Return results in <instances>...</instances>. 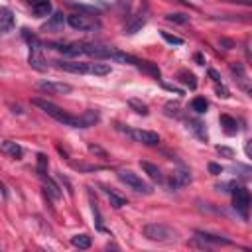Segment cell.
Masks as SVG:
<instances>
[{
	"instance_id": "obj_17",
	"label": "cell",
	"mask_w": 252,
	"mask_h": 252,
	"mask_svg": "<svg viewBox=\"0 0 252 252\" xmlns=\"http://www.w3.org/2000/svg\"><path fill=\"white\" fill-rule=\"evenodd\" d=\"M146 14L144 12H138V14H134L130 20H128V24H126V28H124V34H136L144 24H146Z\"/></svg>"
},
{
	"instance_id": "obj_22",
	"label": "cell",
	"mask_w": 252,
	"mask_h": 252,
	"mask_svg": "<svg viewBox=\"0 0 252 252\" xmlns=\"http://www.w3.org/2000/svg\"><path fill=\"white\" fill-rule=\"evenodd\" d=\"M221 126H223V130L229 134V136H233V134H236L238 132V122H236V118H233L231 115H221Z\"/></svg>"
},
{
	"instance_id": "obj_8",
	"label": "cell",
	"mask_w": 252,
	"mask_h": 252,
	"mask_svg": "<svg viewBox=\"0 0 252 252\" xmlns=\"http://www.w3.org/2000/svg\"><path fill=\"white\" fill-rule=\"evenodd\" d=\"M233 205H234V209H236L242 217H248L250 193H248L246 187H234V189H233Z\"/></svg>"
},
{
	"instance_id": "obj_2",
	"label": "cell",
	"mask_w": 252,
	"mask_h": 252,
	"mask_svg": "<svg viewBox=\"0 0 252 252\" xmlns=\"http://www.w3.org/2000/svg\"><path fill=\"white\" fill-rule=\"evenodd\" d=\"M59 69L69 73H89V75H109L111 65L109 63H98V61H56Z\"/></svg>"
},
{
	"instance_id": "obj_37",
	"label": "cell",
	"mask_w": 252,
	"mask_h": 252,
	"mask_svg": "<svg viewBox=\"0 0 252 252\" xmlns=\"http://www.w3.org/2000/svg\"><path fill=\"white\" fill-rule=\"evenodd\" d=\"M209 172H211L213 175H221V174H223V168H221L219 164H213V162H211V164H209Z\"/></svg>"
},
{
	"instance_id": "obj_39",
	"label": "cell",
	"mask_w": 252,
	"mask_h": 252,
	"mask_svg": "<svg viewBox=\"0 0 252 252\" xmlns=\"http://www.w3.org/2000/svg\"><path fill=\"white\" fill-rule=\"evenodd\" d=\"M168 91H172V93H175V95H183V91L181 89H177V87H174V85H164Z\"/></svg>"
},
{
	"instance_id": "obj_36",
	"label": "cell",
	"mask_w": 252,
	"mask_h": 252,
	"mask_svg": "<svg viewBox=\"0 0 252 252\" xmlns=\"http://www.w3.org/2000/svg\"><path fill=\"white\" fill-rule=\"evenodd\" d=\"M217 152L221 154V156H225V158H233L234 156V152L231 148H227V146H217Z\"/></svg>"
},
{
	"instance_id": "obj_26",
	"label": "cell",
	"mask_w": 252,
	"mask_h": 252,
	"mask_svg": "<svg viewBox=\"0 0 252 252\" xmlns=\"http://www.w3.org/2000/svg\"><path fill=\"white\" fill-rule=\"evenodd\" d=\"M128 107L136 113V115H142V116H148V105L146 103H142V100H138V98H128Z\"/></svg>"
},
{
	"instance_id": "obj_28",
	"label": "cell",
	"mask_w": 252,
	"mask_h": 252,
	"mask_svg": "<svg viewBox=\"0 0 252 252\" xmlns=\"http://www.w3.org/2000/svg\"><path fill=\"white\" fill-rule=\"evenodd\" d=\"M189 124H191L189 128H191L201 140L207 142V130H205V124H203V122H201V120H189Z\"/></svg>"
},
{
	"instance_id": "obj_25",
	"label": "cell",
	"mask_w": 252,
	"mask_h": 252,
	"mask_svg": "<svg viewBox=\"0 0 252 252\" xmlns=\"http://www.w3.org/2000/svg\"><path fill=\"white\" fill-rule=\"evenodd\" d=\"M91 236H87V234H75V236H71V244L75 246V248H79V250H87V248H91Z\"/></svg>"
},
{
	"instance_id": "obj_35",
	"label": "cell",
	"mask_w": 252,
	"mask_h": 252,
	"mask_svg": "<svg viewBox=\"0 0 252 252\" xmlns=\"http://www.w3.org/2000/svg\"><path fill=\"white\" fill-rule=\"evenodd\" d=\"M89 150H91L93 154H98L100 158H107V152H105V150L100 148V146H97V144H89Z\"/></svg>"
},
{
	"instance_id": "obj_9",
	"label": "cell",
	"mask_w": 252,
	"mask_h": 252,
	"mask_svg": "<svg viewBox=\"0 0 252 252\" xmlns=\"http://www.w3.org/2000/svg\"><path fill=\"white\" fill-rule=\"evenodd\" d=\"M126 134L134 140V142H140V144H146V146H156L160 144V136L152 130H140V128H126Z\"/></svg>"
},
{
	"instance_id": "obj_38",
	"label": "cell",
	"mask_w": 252,
	"mask_h": 252,
	"mask_svg": "<svg viewBox=\"0 0 252 252\" xmlns=\"http://www.w3.org/2000/svg\"><path fill=\"white\" fill-rule=\"evenodd\" d=\"M209 77H211V79L215 81V85H219V83H223V81H221V75H219V73H217L215 69H209Z\"/></svg>"
},
{
	"instance_id": "obj_16",
	"label": "cell",
	"mask_w": 252,
	"mask_h": 252,
	"mask_svg": "<svg viewBox=\"0 0 252 252\" xmlns=\"http://www.w3.org/2000/svg\"><path fill=\"white\" fill-rule=\"evenodd\" d=\"M79 118V128H91V126H95L98 120H100V115L97 113V111H93V109H89V111H85L81 116H77Z\"/></svg>"
},
{
	"instance_id": "obj_30",
	"label": "cell",
	"mask_w": 252,
	"mask_h": 252,
	"mask_svg": "<svg viewBox=\"0 0 252 252\" xmlns=\"http://www.w3.org/2000/svg\"><path fill=\"white\" fill-rule=\"evenodd\" d=\"M91 209H93V215H95V221H97V229L98 231H107L105 225H103V217H100L98 205H97V201H93V197H91Z\"/></svg>"
},
{
	"instance_id": "obj_7",
	"label": "cell",
	"mask_w": 252,
	"mask_h": 252,
	"mask_svg": "<svg viewBox=\"0 0 252 252\" xmlns=\"http://www.w3.org/2000/svg\"><path fill=\"white\" fill-rule=\"evenodd\" d=\"M116 47L103 45V43H83V54L95 59H113Z\"/></svg>"
},
{
	"instance_id": "obj_32",
	"label": "cell",
	"mask_w": 252,
	"mask_h": 252,
	"mask_svg": "<svg viewBox=\"0 0 252 252\" xmlns=\"http://www.w3.org/2000/svg\"><path fill=\"white\" fill-rule=\"evenodd\" d=\"M166 20L168 22H175V24H187L189 22V16H185L181 12H174V14H168Z\"/></svg>"
},
{
	"instance_id": "obj_40",
	"label": "cell",
	"mask_w": 252,
	"mask_h": 252,
	"mask_svg": "<svg viewBox=\"0 0 252 252\" xmlns=\"http://www.w3.org/2000/svg\"><path fill=\"white\" fill-rule=\"evenodd\" d=\"M0 193H2V197H4V199L8 197V189H6V185H4L2 181H0Z\"/></svg>"
},
{
	"instance_id": "obj_21",
	"label": "cell",
	"mask_w": 252,
	"mask_h": 252,
	"mask_svg": "<svg viewBox=\"0 0 252 252\" xmlns=\"http://www.w3.org/2000/svg\"><path fill=\"white\" fill-rule=\"evenodd\" d=\"M14 28V14L10 10L0 12V34H8Z\"/></svg>"
},
{
	"instance_id": "obj_33",
	"label": "cell",
	"mask_w": 252,
	"mask_h": 252,
	"mask_svg": "<svg viewBox=\"0 0 252 252\" xmlns=\"http://www.w3.org/2000/svg\"><path fill=\"white\" fill-rule=\"evenodd\" d=\"M162 34V38L168 41V43H172V45H183V38H179V36H172V34H168V32H160Z\"/></svg>"
},
{
	"instance_id": "obj_6",
	"label": "cell",
	"mask_w": 252,
	"mask_h": 252,
	"mask_svg": "<svg viewBox=\"0 0 252 252\" xmlns=\"http://www.w3.org/2000/svg\"><path fill=\"white\" fill-rule=\"evenodd\" d=\"M67 24H69L73 30H79V32H91V30H98V28H100V22H98L95 16L83 14V12L69 14V16H67Z\"/></svg>"
},
{
	"instance_id": "obj_15",
	"label": "cell",
	"mask_w": 252,
	"mask_h": 252,
	"mask_svg": "<svg viewBox=\"0 0 252 252\" xmlns=\"http://www.w3.org/2000/svg\"><path fill=\"white\" fill-rule=\"evenodd\" d=\"M63 22H65L63 12H54L52 16H49L47 24H45L41 30H43V32H59V30L63 28Z\"/></svg>"
},
{
	"instance_id": "obj_5",
	"label": "cell",
	"mask_w": 252,
	"mask_h": 252,
	"mask_svg": "<svg viewBox=\"0 0 252 252\" xmlns=\"http://www.w3.org/2000/svg\"><path fill=\"white\" fill-rule=\"evenodd\" d=\"M118 179L124 183V185H128L130 189H134L136 193H144V195H150L154 189H152V185L150 183H146L138 174H134V172H130V170H120L118 174Z\"/></svg>"
},
{
	"instance_id": "obj_20",
	"label": "cell",
	"mask_w": 252,
	"mask_h": 252,
	"mask_svg": "<svg viewBox=\"0 0 252 252\" xmlns=\"http://www.w3.org/2000/svg\"><path fill=\"white\" fill-rule=\"evenodd\" d=\"M136 67H138L140 71L148 73V75H152L154 79H160V77H162V71H160V67H158L156 63H152V61H144V59H138Z\"/></svg>"
},
{
	"instance_id": "obj_10",
	"label": "cell",
	"mask_w": 252,
	"mask_h": 252,
	"mask_svg": "<svg viewBox=\"0 0 252 252\" xmlns=\"http://www.w3.org/2000/svg\"><path fill=\"white\" fill-rule=\"evenodd\" d=\"M38 87L49 95H69L73 91V87L69 83H63V81H39Z\"/></svg>"
},
{
	"instance_id": "obj_3",
	"label": "cell",
	"mask_w": 252,
	"mask_h": 252,
	"mask_svg": "<svg viewBox=\"0 0 252 252\" xmlns=\"http://www.w3.org/2000/svg\"><path fill=\"white\" fill-rule=\"evenodd\" d=\"M142 233L148 240H154V242H174L177 236L174 229H170L162 223H148V225H144Z\"/></svg>"
},
{
	"instance_id": "obj_14",
	"label": "cell",
	"mask_w": 252,
	"mask_h": 252,
	"mask_svg": "<svg viewBox=\"0 0 252 252\" xmlns=\"http://www.w3.org/2000/svg\"><path fill=\"white\" fill-rule=\"evenodd\" d=\"M41 177V181H43V191H45V195L47 197H52L54 201H58V199H61V189H59V185L52 179V177H47V175H39Z\"/></svg>"
},
{
	"instance_id": "obj_29",
	"label": "cell",
	"mask_w": 252,
	"mask_h": 252,
	"mask_svg": "<svg viewBox=\"0 0 252 252\" xmlns=\"http://www.w3.org/2000/svg\"><path fill=\"white\" fill-rule=\"evenodd\" d=\"M38 166H36V172H38V175H45L47 174V166H49V160H47V156L45 154H38Z\"/></svg>"
},
{
	"instance_id": "obj_4",
	"label": "cell",
	"mask_w": 252,
	"mask_h": 252,
	"mask_svg": "<svg viewBox=\"0 0 252 252\" xmlns=\"http://www.w3.org/2000/svg\"><path fill=\"white\" fill-rule=\"evenodd\" d=\"M24 38H26L28 43H30V56H28L30 65H32L34 69H38V71H45V69H47V63H45V59H43V54H41V41H39L36 36H32L28 30H24Z\"/></svg>"
},
{
	"instance_id": "obj_34",
	"label": "cell",
	"mask_w": 252,
	"mask_h": 252,
	"mask_svg": "<svg viewBox=\"0 0 252 252\" xmlns=\"http://www.w3.org/2000/svg\"><path fill=\"white\" fill-rule=\"evenodd\" d=\"M166 115L168 116H179V105L177 103H168L166 105Z\"/></svg>"
},
{
	"instance_id": "obj_24",
	"label": "cell",
	"mask_w": 252,
	"mask_h": 252,
	"mask_svg": "<svg viewBox=\"0 0 252 252\" xmlns=\"http://www.w3.org/2000/svg\"><path fill=\"white\" fill-rule=\"evenodd\" d=\"M177 79L185 85V87H189L191 91L193 89H197V77L191 73V71H187V69H181L179 73H177Z\"/></svg>"
},
{
	"instance_id": "obj_27",
	"label": "cell",
	"mask_w": 252,
	"mask_h": 252,
	"mask_svg": "<svg viewBox=\"0 0 252 252\" xmlns=\"http://www.w3.org/2000/svg\"><path fill=\"white\" fill-rule=\"evenodd\" d=\"M207 100H205V97H195L193 100H191V109L197 113V115H203L205 111H207Z\"/></svg>"
},
{
	"instance_id": "obj_12",
	"label": "cell",
	"mask_w": 252,
	"mask_h": 252,
	"mask_svg": "<svg viewBox=\"0 0 252 252\" xmlns=\"http://www.w3.org/2000/svg\"><path fill=\"white\" fill-rule=\"evenodd\" d=\"M28 4L32 6V12H34L36 16H39V18L49 16V14H52V10H54L49 0H28Z\"/></svg>"
},
{
	"instance_id": "obj_31",
	"label": "cell",
	"mask_w": 252,
	"mask_h": 252,
	"mask_svg": "<svg viewBox=\"0 0 252 252\" xmlns=\"http://www.w3.org/2000/svg\"><path fill=\"white\" fill-rule=\"evenodd\" d=\"M71 166L79 172H98L103 170V166H97V164H83V162H71Z\"/></svg>"
},
{
	"instance_id": "obj_1",
	"label": "cell",
	"mask_w": 252,
	"mask_h": 252,
	"mask_svg": "<svg viewBox=\"0 0 252 252\" xmlns=\"http://www.w3.org/2000/svg\"><path fill=\"white\" fill-rule=\"evenodd\" d=\"M32 105H36L38 109H41L47 116H52L54 120L61 122L63 126L79 128V118H77V116H73V115L65 113L63 109H59V107H58V105H54V103H49L47 98H39V97H36V98H32Z\"/></svg>"
},
{
	"instance_id": "obj_19",
	"label": "cell",
	"mask_w": 252,
	"mask_h": 252,
	"mask_svg": "<svg viewBox=\"0 0 252 252\" xmlns=\"http://www.w3.org/2000/svg\"><path fill=\"white\" fill-rule=\"evenodd\" d=\"M231 71H233V75L236 77L234 81H238V85L246 91V93H250V87H248V79H246V73H244V67L240 65V63H233L231 65Z\"/></svg>"
},
{
	"instance_id": "obj_13",
	"label": "cell",
	"mask_w": 252,
	"mask_h": 252,
	"mask_svg": "<svg viewBox=\"0 0 252 252\" xmlns=\"http://www.w3.org/2000/svg\"><path fill=\"white\" fill-rule=\"evenodd\" d=\"M0 152L6 154V156H10V158H14V160H20L22 154H24V150H22L20 144H16V142H12V140H4L2 144H0Z\"/></svg>"
},
{
	"instance_id": "obj_23",
	"label": "cell",
	"mask_w": 252,
	"mask_h": 252,
	"mask_svg": "<svg viewBox=\"0 0 252 252\" xmlns=\"http://www.w3.org/2000/svg\"><path fill=\"white\" fill-rule=\"evenodd\" d=\"M103 191H105V195L109 197V201H111V205L115 207V209H120V207H124L128 201L124 199V197H120L118 193H115L113 189H109V187H103Z\"/></svg>"
},
{
	"instance_id": "obj_11",
	"label": "cell",
	"mask_w": 252,
	"mask_h": 252,
	"mask_svg": "<svg viewBox=\"0 0 252 252\" xmlns=\"http://www.w3.org/2000/svg\"><path fill=\"white\" fill-rule=\"evenodd\" d=\"M195 238L203 240V244H201L203 248H209L211 244H227V246L234 244L233 240H229V238H225L221 234H213V233H205V231H195Z\"/></svg>"
},
{
	"instance_id": "obj_18",
	"label": "cell",
	"mask_w": 252,
	"mask_h": 252,
	"mask_svg": "<svg viewBox=\"0 0 252 252\" xmlns=\"http://www.w3.org/2000/svg\"><path fill=\"white\" fill-rule=\"evenodd\" d=\"M140 168L148 174V177H150V179H154V181H158V183H164V175H162V172H160V168H158V166L150 164V162H140Z\"/></svg>"
}]
</instances>
